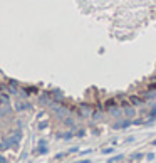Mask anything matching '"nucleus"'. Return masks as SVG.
<instances>
[{
	"label": "nucleus",
	"instance_id": "obj_1",
	"mask_svg": "<svg viewBox=\"0 0 156 163\" xmlns=\"http://www.w3.org/2000/svg\"><path fill=\"white\" fill-rule=\"evenodd\" d=\"M153 143H155V145H156V140H155V141H153Z\"/></svg>",
	"mask_w": 156,
	"mask_h": 163
}]
</instances>
